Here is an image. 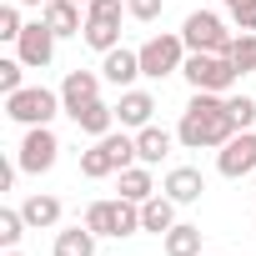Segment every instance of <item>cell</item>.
<instances>
[{
    "instance_id": "cell-16",
    "label": "cell",
    "mask_w": 256,
    "mask_h": 256,
    "mask_svg": "<svg viewBox=\"0 0 256 256\" xmlns=\"http://www.w3.org/2000/svg\"><path fill=\"white\" fill-rule=\"evenodd\" d=\"M116 171H120V161H116V146H110L106 136H100L90 151H80V176H86V181H100V176H116Z\"/></svg>"
},
{
    "instance_id": "cell-32",
    "label": "cell",
    "mask_w": 256,
    "mask_h": 256,
    "mask_svg": "<svg viewBox=\"0 0 256 256\" xmlns=\"http://www.w3.org/2000/svg\"><path fill=\"white\" fill-rule=\"evenodd\" d=\"M76 6H90V0H76Z\"/></svg>"
},
{
    "instance_id": "cell-21",
    "label": "cell",
    "mask_w": 256,
    "mask_h": 256,
    "mask_svg": "<svg viewBox=\"0 0 256 256\" xmlns=\"http://www.w3.org/2000/svg\"><path fill=\"white\" fill-rule=\"evenodd\" d=\"M120 196H126V201H136V206H141V201H151V196H156L151 166H126V171H120Z\"/></svg>"
},
{
    "instance_id": "cell-13",
    "label": "cell",
    "mask_w": 256,
    "mask_h": 256,
    "mask_svg": "<svg viewBox=\"0 0 256 256\" xmlns=\"http://www.w3.org/2000/svg\"><path fill=\"white\" fill-rule=\"evenodd\" d=\"M176 206H191V201H201V191H206V176L196 171V166H176L171 176H166V186H161Z\"/></svg>"
},
{
    "instance_id": "cell-19",
    "label": "cell",
    "mask_w": 256,
    "mask_h": 256,
    "mask_svg": "<svg viewBox=\"0 0 256 256\" xmlns=\"http://www.w3.org/2000/svg\"><path fill=\"white\" fill-rule=\"evenodd\" d=\"M96 231L80 221V226H66L60 236H56V256H96Z\"/></svg>"
},
{
    "instance_id": "cell-12",
    "label": "cell",
    "mask_w": 256,
    "mask_h": 256,
    "mask_svg": "<svg viewBox=\"0 0 256 256\" xmlns=\"http://www.w3.org/2000/svg\"><path fill=\"white\" fill-rule=\"evenodd\" d=\"M100 76H106L110 86H120V90H131V80L141 76V50H126V46L106 50V56H100Z\"/></svg>"
},
{
    "instance_id": "cell-24",
    "label": "cell",
    "mask_w": 256,
    "mask_h": 256,
    "mask_svg": "<svg viewBox=\"0 0 256 256\" xmlns=\"http://www.w3.org/2000/svg\"><path fill=\"white\" fill-rule=\"evenodd\" d=\"M26 226H30V221H26V211H10V206H6V211H0V246L16 251V246H20V236H26Z\"/></svg>"
},
{
    "instance_id": "cell-18",
    "label": "cell",
    "mask_w": 256,
    "mask_h": 256,
    "mask_svg": "<svg viewBox=\"0 0 256 256\" xmlns=\"http://www.w3.org/2000/svg\"><path fill=\"white\" fill-rule=\"evenodd\" d=\"M171 226H176V201H171V196H151V201H141V231L166 236Z\"/></svg>"
},
{
    "instance_id": "cell-26",
    "label": "cell",
    "mask_w": 256,
    "mask_h": 256,
    "mask_svg": "<svg viewBox=\"0 0 256 256\" xmlns=\"http://www.w3.org/2000/svg\"><path fill=\"white\" fill-rule=\"evenodd\" d=\"M120 0H90L86 6V20H100V26H120Z\"/></svg>"
},
{
    "instance_id": "cell-4",
    "label": "cell",
    "mask_w": 256,
    "mask_h": 256,
    "mask_svg": "<svg viewBox=\"0 0 256 256\" xmlns=\"http://www.w3.org/2000/svg\"><path fill=\"white\" fill-rule=\"evenodd\" d=\"M86 226H90L96 236H116V241H120V236H136V231H141V206L126 201V196H120V201H90V206H86Z\"/></svg>"
},
{
    "instance_id": "cell-1",
    "label": "cell",
    "mask_w": 256,
    "mask_h": 256,
    "mask_svg": "<svg viewBox=\"0 0 256 256\" xmlns=\"http://www.w3.org/2000/svg\"><path fill=\"white\" fill-rule=\"evenodd\" d=\"M231 136H236V120H231L226 96H216V90H196L191 106L181 110L176 141H181L186 151H221Z\"/></svg>"
},
{
    "instance_id": "cell-34",
    "label": "cell",
    "mask_w": 256,
    "mask_h": 256,
    "mask_svg": "<svg viewBox=\"0 0 256 256\" xmlns=\"http://www.w3.org/2000/svg\"><path fill=\"white\" fill-rule=\"evenodd\" d=\"M221 6H231V0H221Z\"/></svg>"
},
{
    "instance_id": "cell-10",
    "label": "cell",
    "mask_w": 256,
    "mask_h": 256,
    "mask_svg": "<svg viewBox=\"0 0 256 256\" xmlns=\"http://www.w3.org/2000/svg\"><path fill=\"white\" fill-rule=\"evenodd\" d=\"M100 70H70L66 80H60V100H66V116H76L80 106H90V100H100Z\"/></svg>"
},
{
    "instance_id": "cell-11",
    "label": "cell",
    "mask_w": 256,
    "mask_h": 256,
    "mask_svg": "<svg viewBox=\"0 0 256 256\" xmlns=\"http://www.w3.org/2000/svg\"><path fill=\"white\" fill-rule=\"evenodd\" d=\"M151 116H156V96H151V90H120V100H116V120L126 126V131H141V126H151Z\"/></svg>"
},
{
    "instance_id": "cell-29",
    "label": "cell",
    "mask_w": 256,
    "mask_h": 256,
    "mask_svg": "<svg viewBox=\"0 0 256 256\" xmlns=\"http://www.w3.org/2000/svg\"><path fill=\"white\" fill-rule=\"evenodd\" d=\"M231 26L236 30H256V0H231Z\"/></svg>"
},
{
    "instance_id": "cell-2",
    "label": "cell",
    "mask_w": 256,
    "mask_h": 256,
    "mask_svg": "<svg viewBox=\"0 0 256 256\" xmlns=\"http://www.w3.org/2000/svg\"><path fill=\"white\" fill-rule=\"evenodd\" d=\"M60 110H66L60 90H46V86H20L16 96H6V116L20 126H50Z\"/></svg>"
},
{
    "instance_id": "cell-17",
    "label": "cell",
    "mask_w": 256,
    "mask_h": 256,
    "mask_svg": "<svg viewBox=\"0 0 256 256\" xmlns=\"http://www.w3.org/2000/svg\"><path fill=\"white\" fill-rule=\"evenodd\" d=\"M70 120L80 126L86 136H96V141H100V136H110V131H116V106H106V100H90V106H80Z\"/></svg>"
},
{
    "instance_id": "cell-5",
    "label": "cell",
    "mask_w": 256,
    "mask_h": 256,
    "mask_svg": "<svg viewBox=\"0 0 256 256\" xmlns=\"http://www.w3.org/2000/svg\"><path fill=\"white\" fill-rule=\"evenodd\" d=\"M181 40H186V50H206V56H226L231 50V26L216 16V10H191L186 16V26H181Z\"/></svg>"
},
{
    "instance_id": "cell-33",
    "label": "cell",
    "mask_w": 256,
    "mask_h": 256,
    "mask_svg": "<svg viewBox=\"0 0 256 256\" xmlns=\"http://www.w3.org/2000/svg\"><path fill=\"white\" fill-rule=\"evenodd\" d=\"M6 256H20V251H6Z\"/></svg>"
},
{
    "instance_id": "cell-14",
    "label": "cell",
    "mask_w": 256,
    "mask_h": 256,
    "mask_svg": "<svg viewBox=\"0 0 256 256\" xmlns=\"http://www.w3.org/2000/svg\"><path fill=\"white\" fill-rule=\"evenodd\" d=\"M40 20H46L56 36H80V30H86V16H80L76 0H50V6L40 10Z\"/></svg>"
},
{
    "instance_id": "cell-3",
    "label": "cell",
    "mask_w": 256,
    "mask_h": 256,
    "mask_svg": "<svg viewBox=\"0 0 256 256\" xmlns=\"http://www.w3.org/2000/svg\"><path fill=\"white\" fill-rule=\"evenodd\" d=\"M181 76L191 80V90H216V96H231V86H236V66H231V56H206V50H191L186 56V66H181Z\"/></svg>"
},
{
    "instance_id": "cell-7",
    "label": "cell",
    "mask_w": 256,
    "mask_h": 256,
    "mask_svg": "<svg viewBox=\"0 0 256 256\" xmlns=\"http://www.w3.org/2000/svg\"><path fill=\"white\" fill-rule=\"evenodd\" d=\"M56 156H60V136L50 131V126H26V136H20V171H30V176H46L50 166H56Z\"/></svg>"
},
{
    "instance_id": "cell-23",
    "label": "cell",
    "mask_w": 256,
    "mask_h": 256,
    "mask_svg": "<svg viewBox=\"0 0 256 256\" xmlns=\"http://www.w3.org/2000/svg\"><path fill=\"white\" fill-rule=\"evenodd\" d=\"M226 56H231V66H236L241 76H246V70H256V30H241V36L231 40V50H226Z\"/></svg>"
},
{
    "instance_id": "cell-31",
    "label": "cell",
    "mask_w": 256,
    "mask_h": 256,
    "mask_svg": "<svg viewBox=\"0 0 256 256\" xmlns=\"http://www.w3.org/2000/svg\"><path fill=\"white\" fill-rule=\"evenodd\" d=\"M16 6H40V10H46V6H50V0H16Z\"/></svg>"
},
{
    "instance_id": "cell-8",
    "label": "cell",
    "mask_w": 256,
    "mask_h": 256,
    "mask_svg": "<svg viewBox=\"0 0 256 256\" xmlns=\"http://www.w3.org/2000/svg\"><path fill=\"white\" fill-rule=\"evenodd\" d=\"M216 171L241 181V176H256V131H236L221 151H216Z\"/></svg>"
},
{
    "instance_id": "cell-27",
    "label": "cell",
    "mask_w": 256,
    "mask_h": 256,
    "mask_svg": "<svg viewBox=\"0 0 256 256\" xmlns=\"http://www.w3.org/2000/svg\"><path fill=\"white\" fill-rule=\"evenodd\" d=\"M26 20H20V6L10 0V6H0V40H20Z\"/></svg>"
},
{
    "instance_id": "cell-28",
    "label": "cell",
    "mask_w": 256,
    "mask_h": 256,
    "mask_svg": "<svg viewBox=\"0 0 256 256\" xmlns=\"http://www.w3.org/2000/svg\"><path fill=\"white\" fill-rule=\"evenodd\" d=\"M26 70H30V66H26L20 56H16V60H0V90H6V96H16V90H20V76H26Z\"/></svg>"
},
{
    "instance_id": "cell-6",
    "label": "cell",
    "mask_w": 256,
    "mask_h": 256,
    "mask_svg": "<svg viewBox=\"0 0 256 256\" xmlns=\"http://www.w3.org/2000/svg\"><path fill=\"white\" fill-rule=\"evenodd\" d=\"M186 56H191L186 40L161 30V36H151V40L141 46V76H146V80H166V76H176V70L186 66Z\"/></svg>"
},
{
    "instance_id": "cell-25",
    "label": "cell",
    "mask_w": 256,
    "mask_h": 256,
    "mask_svg": "<svg viewBox=\"0 0 256 256\" xmlns=\"http://www.w3.org/2000/svg\"><path fill=\"white\" fill-rule=\"evenodd\" d=\"M226 106H231L236 131H251V126H256V100H251V96H226Z\"/></svg>"
},
{
    "instance_id": "cell-30",
    "label": "cell",
    "mask_w": 256,
    "mask_h": 256,
    "mask_svg": "<svg viewBox=\"0 0 256 256\" xmlns=\"http://www.w3.org/2000/svg\"><path fill=\"white\" fill-rule=\"evenodd\" d=\"M161 6H166V0H126V16H131V20H156L161 16Z\"/></svg>"
},
{
    "instance_id": "cell-22",
    "label": "cell",
    "mask_w": 256,
    "mask_h": 256,
    "mask_svg": "<svg viewBox=\"0 0 256 256\" xmlns=\"http://www.w3.org/2000/svg\"><path fill=\"white\" fill-rule=\"evenodd\" d=\"M20 211H26V221H30L36 231H46V226H56V221H60V201H56V196H26V206H20Z\"/></svg>"
},
{
    "instance_id": "cell-9",
    "label": "cell",
    "mask_w": 256,
    "mask_h": 256,
    "mask_svg": "<svg viewBox=\"0 0 256 256\" xmlns=\"http://www.w3.org/2000/svg\"><path fill=\"white\" fill-rule=\"evenodd\" d=\"M56 40H60V36H56L46 20H36V26H26V30H20V40H16V56H20L30 70H46V66L56 60Z\"/></svg>"
},
{
    "instance_id": "cell-15",
    "label": "cell",
    "mask_w": 256,
    "mask_h": 256,
    "mask_svg": "<svg viewBox=\"0 0 256 256\" xmlns=\"http://www.w3.org/2000/svg\"><path fill=\"white\" fill-rule=\"evenodd\" d=\"M171 131H161V126H141L136 131V156H141V166H161L166 156H171Z\"/></svg>"
},
{
    "instance_id": "cell-20",
    "label": "cell",
    "mask_w": 256,
    "mask_h": 256,
    "mask_svg": "<svg viewBox=\"0 0 256 256\" xmlns=\"http://www.w3.org/2000/svg\"><path fill=\"white\" fill-rule=\"evenodd\" d=\"M161 246H166V256H201V226L176 221V226L161 236Z\"/></svg>"
}]
</instances>
